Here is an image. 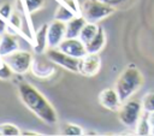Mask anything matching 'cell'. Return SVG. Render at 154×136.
<instances>
[{"instance_id":"1","label":"cell","mask_w":154,"mask_h":136,"mask_svg":"<svg viewBox=\"0 0 154 136\" xmlns=\"http://www.w3.org/2000/svg\"><path fill=\"white\" fill-rule=\"evenodd\" d=\"M18 94L24 106L45 124L54 125L57 123L58 116L54 107L34 85L28 82H20L18 84Z\"/></svg>"},{"instance_id":"2","label":"cell","mask_w":154,"mask_h":136,"mask_svg":"<svg viewBox=\"0 0 154 136\" xmlns=\"http://www.w3.org/2000/svg\"><path fill=\"white\" fill-rule=\"evenodd\" d=\"M143 83L144 78L141 71L134 64H130L122 71V73L117 78L114 88L119 94L120 100L124 102L129 100L137 90H140Z\"/></svg>"},{"instance_id":"3","label":"cell","mask_w":154,"mask_h":136,"mask_svg":"<svg viewBox=\"0 0 154 136\" xmlns=\"http://www.w3.org/2000/svg\"><path fill=\"white\" fill-rule=\"evenodd\" d=\"M82 16L87 22L97 23L114 13V6L99 1V0H84L81 5Z\"/></svg>"},{"instance_id":"4","label":"cell","mask_w":154,"mask_h":136,"mask_svg":"<svg viewBox=\"0 0 154 136\" xmlns=\"http://www.w3.org/2000/svg\"><path fill=\"white\" fill-rule=\"evenodd\" d=\"M143 112L142 102L137 100H126L118 110V119L126 128H135Z\"/></svg>"},{"instance_id":"5","label":"cell","mask_w":154,"mask_h":136,"mask_svg":"<svg viewBox=\"0 0 154 136\" xmlns=\"http://www.w3.org/2000/svg\"><path fill=\"white\" fill-rule=\"evenodd\" d=\"M46 58L51 63L61 66L72 73H79V59L61 52L58 47H48V49H46Z\"/></svg>"},{"instance_id":"6","label":"cell","mask_w":154,"mask_h":136,"mask_svg":"<svg viewBox=\"0 0 154 136\" xmlns=\"http://www.w3.org/2000/svg\"><path fill=\"white\" fill-rule=\"evenodd\" d=\"M2 60L10 66L13 73L17 75H23L28 72L32 66V54L28 51L18 49L2 58Z\"/></svg>"},{"instance_id":"7","label":"cell","mask_w":154,"mask_h":136,"mask_svg":"<svg viewBox=\"0 0 154 136\" xmlns=\"http://www.w3.org/2000/svg\"><path fill=\"white\" fill-rule=\"evenodd\" d=\"M101 67V58L99 53H87L79 59V73L87 77L95 76Z\"/></svg>"},{"instance_id":"8","label":"cell","mask_w":154,"mask_h":136,"mask_svg":"<svg viewBox=\"0 0 154 136\" xmlns=\"http://www.w3.org/2000/svg\"><path fill=\"white\" fill-rule=\"evenodd\" d=\"M99 102L103 108L112 112H118L123 104L116 88H106L101 90L99 94Z\"/></svg>"},{"instance_id":"9","label":"cell","mask_w":154,"mask_h":136,"mask_svg":"<svg viewBox=\"0 0 154 136\" xmlns=\"http://www.w3.org/2000/svg\"><path fill=\"white\" fill-rule=\"evenodd\" d=\"M58 48L61 52H64V53H66L71 57L78 58V59L83 58L88 53L85 45L78 37H76V39H64L60 42V45L58 46Z\"/></svg>"},{"instance_id":"10","label":"cell","mask_w":154,"mask_h":136,"mask_svg":"<svg viewBox=\"0 0 154 136\" xmlns=\"http://www.w3.org/2000/svg\"><path fill=\"white\" fill-rule=\"evenodd\" d=\"M66 32V23L61 20L54 19L48 25V32H47V40H48V47H58L60 42L65 39Z\"/></svg>"},{"instance_id":"11","label":"cell","mask_w":154,"mask_h":136,"mask_svg":"<svg viewBox=\"0 0 154 136\" xmlns=\"http://www.w3.org/2000/svg\"><path fill=\"white\" fill-rule=\"evenodd\" d=\"M19 49L18 40L14 35L10 32H4L0 39V58H5L6 55Z\"/></svg>"},{"instance_id":"12","label":"cell","mask_w":154,"mask_h":136,"mask_svg":"<svg viewBox=\"0 0 154 136\" xmlns=\"http://www.w3.org/2000/svg\"><path fill=\"white\" fill-rule=\"evenodd\" d=\"M48 25L47 23L42 24L35 32L34 35V45H32V48H34V52L36 54H41L43 52H46L47 47H48V40H47V32H48Z\"/></svg>"},{"instance_id":"13","label":"cell","mask_w":154,"mask_h":136,"mask_svg":"<svg viewBox=\"0 0 154 136\" xmlns=\"http://www.w3.org/2000/svg\"><path fill=\"white\" fill-rule=\"evenodd\" d=\"M87 19L83 16H75L69 22H66V32L65 39H76L79 36L83 26L85 25Z\"/></svg>"},{"instance_id":"14","label":"cell","mask_w":154,"mask_h":136,"mask_svg":"<svg viewBox=\"0 0 154 136\" xmlns=\"http://www.w3.org/2000/svg\"><path fill=\"white\" fill-rule=\"evenodd\" d=\"M106 43V34L102 26H99V31L97 34L91 39L90 42H88L85 45L87 47V52L88 53H100L102 51V48L105 47Z\"/></svg>"},{"instance_id":"15","label":"cell","mask_w":154,"mask_h":136,"mask_svg":"<svg viewBox=\"0 0 154 136\" xmlns=\"http://www.w3.org/2000/svg\"><path fill=\"white\" fill-rule=\"evenodd\" d=\"M135 129H136V134L140 136H147L152 134V125L149 123V112L147 111L142 112Z\"/></svg>"},{"instance_id":"16","label":"cell","mask_w":154,"mask_h":136,"mask_svg":"<svg viewBox=\"0 0 154 136\" xmlns=\"http://www.w3.org/2000/svg\"><path fill=\"white\" fill-rule=\"evenodd\" d=\"M99 31V25H96V23H91V22H87L85 25L83 26L78 39L87 45L88 42L91 41V39L97 34Z\"/></svg>"},{"instance_id":"17","label":"cell","mask_w":154,"mask_h":136,"mask_svg":"<svg viewBox=\"0 0 154 136\" xmlns=\"http://www.w3.org/2000/svg\"><path fill=\"white\" fill-rule=\"evenodd\" d=\"M75 17V12L71 11L69 7H65L63 5H59L54 12V19L61 20V22H69L71 18Z\"/></svg>"},{"instance_id":"18","label":"cell","mask_w":154,"mask_h":136,"mask_svg":"<svg viewBox=\"0 0 154 136\" xmlns=\"http://www.w3.org/2000/svg\"><path fill=\"white\" fill-rule=\"evenodd\" d=\"M60 134L61 135H69V136H81L84 134V130L77 124L67 123V124H64L61 126Z\"/></svg>"},{"instance_id":"19","label":"cell","mask_w":154,"mask_h":136,"mask_svg":"<svg viewBox=\"0 0 154 136\" xmlns=\"http://www.w3.org/2000/svg\"><path fill=\"white\" fill-rule=\"evenodd\" d=\"M22 130L11 123H2L0 124V136H19Z\"/></svg>"},{"instance_id":"20","label":"cell","mask_w":154,"mask_h":136,"mask_svg":"<svg viewBox=\"0 0 154 136\" xmlns=\"http://www.w3.org/2000/svg\"><path fill=\"white\" fill-rule=\"evenodd\" d=\"M23 2H24L26 12L30 13V14L38 11L45 5V0H23Z\"/></svg>"},{"instance_id":"21","label":"cell","mask_w":154,"mask_h":136,"mask_svg":"<svg viewBox=\"0 0 154 136\" xmlns=\"http://www.w3.org/2000/svg\"><path fill=\"white\" fill-rule=\"evenodd\" d=\"M141 102H142L143 111H147V112L154 111V91H149V93L144 94Z\"/></svg>"},{"instance_id":"22","label":"cell","mask_w":154,"mask_h":136,"mask_svg":"<svg viewBox=\"0 0 154 136\" xmlns=\"http://www.w3.org/2000/svg\"><path fill=\"white\" fill-rule=\"evenodd\" d=\"M12 73H13V71H12V70L10 69V66L2 60V63L0 64V78H1V79H8V78H11Z\"/></svg>"},{"instance_id":"23","label":"cell","mask_w":154,"mask_h":136,"mask_svg":"<svg viewBox=\"0 0 154 136\" xmlns=\"http://www.w3.org/2000/svg\"><path fill=\"white\" fill-rule=\"evenodd\" d=\"M0 14L6 19L8 20L10 16L12 14V5L10 2H4L0 5Z\"/></svg>"},{"instance_id":"24","label":"cell","mask_w":154,"mask_h":136,"mask_svg":"<svg viewBox=\"0 0 154 136\" xmlns=\"http://www.w3.org/2000/svg\"><path fill=\"white\" fill-rule=\"evenodd\" d=\"M8 22L14 26V28H17V29H20V26H22V19H20V16L18 14V12H12V14L10 16V18H8Z\"/></svg>"},{"instance_id":"25","label":"cell","mask_w":154,"mask_h":136,"mask_svg":"<svg viewBox=\"0 0 154 136\" xmlns=\"http://www.w3.org/2000/svg\"><path fill=\"white\" fill-rule=\"evenodd\" d=\"M6 30V19L0 14V35H2Z\"/></svg>"},{"instance_id":"26","label":"cell","mask_w":154,"mask_h":136,"mask_svg":"<svg viewBox=\"0 0 154 136\" xmlns=\"http://www.w3.org/2000/svg\"><path fill=\"white\" fill-rule=\"evenodd\" d=\"M20 135H24V136H38V135H41V134H40V132L31 131V130H25V131H22Z\"/></svg>"},{"instance_id":"27","label":"cell","mask_w":154,"mask_h":136,"mask_svg":"<svg viewBox=\"0 0 154 136\" xmlns=\"http://www.w3.org/2000/svg\"><path fill=\"white\" fill-rule=\"evenodd\" d=\"M99 1H102V2L109 4V5H112V6H116V5L120 4V2H123L124 0H99Z\"/></svg>"},{"instance_id":"28","label":"cell","mask_w":154,"mask_h":136,"mask_svg":"<svg viewBox=\"0 0 154 136\" xmlns=\"http://www.w3.org/2000/svg\"><path fill=\"white\" fill-rule=\"evenodd\" d=\"M149 123H150L152 128H154V111L149 112Z\"/></svg>"},{"instance_id":"29","label":"cell","mask_w":154,"mask_h":136,"mask_svg":"<svg viewBox=\"0 0 154 136\" xmlns=\"http://www.w3.org/2000/svg\"><path fill=\"white\" fill-rule=\"evenodd\" d=\"M150 135H154V128H152V134Z\"/></svg>"}]
</instances>
